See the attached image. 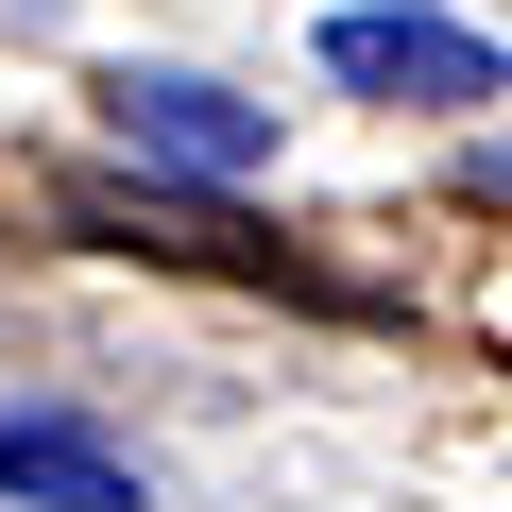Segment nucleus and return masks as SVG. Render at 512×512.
<instances>
[{
    "instance_id": "1",
    "label": "nucleus",
    "mask_w": 512,
    "mask_h": 512,
    "mask_svg": "<svg viewBox=\"0 0 512 512\" xmlns=\"http://www.w3.org/2000/svg\"><path fill=\"white\" fill-rule=\"evenodd\" d=\"M325 86H342V103L461 120V103H495V86H512V52H495L478 18H444V0H342V18H325Z\"/></svg>"
},
{
    "instance_id": "2",
    "label": "nucleus",
    "mask_w": 512,
    "mask_h": 512,
    "mask_svg": "<svg viewBox=\"0 0 512 512\" xmlns=\"http://www.w3.org/2000/svg\"><path fill=\"white\" fill-rule=\"evenodd\" d=\"M103 137L137 171H188V188H256L274 171V103H239L222 69H103Z\"/></svg>"
},
{
    "instance_id": "3",
    "label": "nucleus",
    "mask_w": 512,
    "mask_h": 512,
    "mask_svg": "<svg viewBox=\"0 0 512 512\" xmlns=\"http://www.w3.org/2000/svg\"><path fill=\"white\" fill-rule=\"evenodd\" d=\"M0 495H18V512H154L137 461H120L86 410H0Z\"/></svg>"
}]
</instances>
